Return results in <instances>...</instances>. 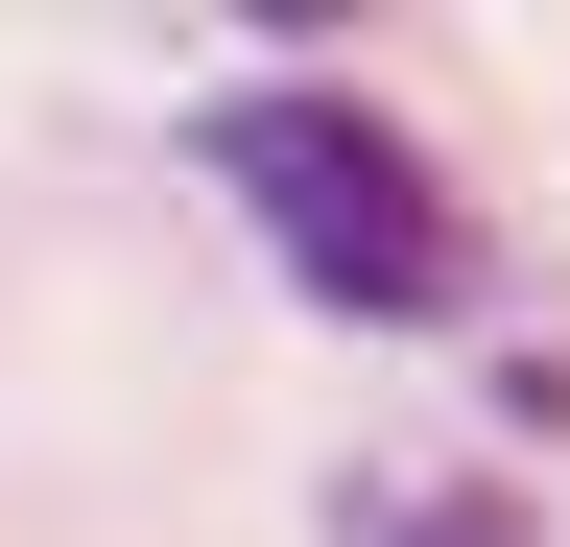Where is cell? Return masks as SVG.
I'll return each mask as SVG.
<instances>
[{
  "mask_svg": "<svg viewBox=\"0 0 570 547\" xmlns=\"http://www.w3.org/2000/svg\"><path fill=\"white\" fill-rule=\"evenodd\" d=\"M214 191L262 215V262H285L309 310H356V333L452 310V191H428V144H404L381 96H333V72L214 96Z\"/></svg>",
  "mask_w": 570,
  "mask_h": 547,
  "instance_id": "6da1fadb",
  "label": "cell"
},
{
  "mask_svg": "<svg viewBox=\"0 0 570 547\" xmlns=\"http://www.w3.org/2000/svg\"><path fill=\"white\" fill-rule=\"evenodd\" d=\"M333 547H547V524H523V476H356Z\"/></svg>",
  "mask_w": 570,
  "mask_h": 547,
  "instance_id": "7a4b0ae2",
  "label": "cell"
}]
</instances>
